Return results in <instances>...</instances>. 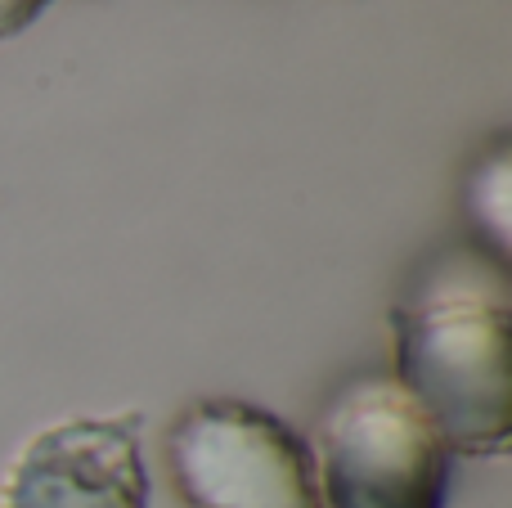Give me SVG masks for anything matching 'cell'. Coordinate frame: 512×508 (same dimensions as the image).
I'll return each mask as SVG.
<instances>
[{"label": "cell", "mask_w": 512, "mask_h": 508, "mask_svg": "<svg viewBox=\"0 0 512 508\" xmlns=\"http://www.w3.org/2000/svg\"><path fill=\"white\" fill-rule=\"evenodd\" d=\"M324 508H445L450 446L396 378L351 383L315 432Z\"/></svg>", "instance_id": "7a4b0ae2"}, {"label": "cell", "mask_w": 512, "mask_h": 508, "mask_svg": "<svg viewBox=\"0 0 512 508\" xmlns=\"http://www.w3.org/2000/svg\"><path fill=\"white\" fill-rule=\"evenodd\" d=\"M167 473L185 508H324L310 441L234 396L194 401L171 423Z\"/></svg>", "instance_id": "3957f363"}, {"label": "cell", "mask_w": 512, "mask_h": 508, "mask_svg": "<svg viewBox=\"0 0 512 508\" xmlns=\"http://www.w3.org/2000/svg\"><path fill=\"white\" fill-rule=\"evenodd\" d=\"M5 508H149V473L131 423L68 419L27 441Z\"/></svg>", "instance_id": "277c9868"}, {"label": "cell", "mask_w": 512, "mask_h": 508, "mask_svg": "<svg viewBox=\"0 0 512 508\" xmlns=\"http://www.w3.org/2000/svg\"><path fill=\"white\" fill-rule=\"evenodd\" d=\"M463 212L477 230L481 248L495 261H508L512 248V144L499 135L490 149L477 153L463 180Z\"/></svg>", "instance_id": "5b68a950"}, {"label": "cell", "mask_w": 512, "mask_h": 508, "mask_svg": "<svg viewBox=\"0 0 512 508\" xmlns=\"http://www.w3.org/2000/svg\"><path fill=\"white\" fill-rule=\"evenodd\" d=\"M45 5H50V0H0V41L14 36V32H23Z\"/></svg>", "instance_id": "8992f818"}, {"label": "cell", "mask_w": 512, "mask_h": 508, "mask_svg": "<svg viewBox=\"0 0 512 508\" xmlns=\"http://www.w3.org/2000/svg\"><path fill=\"white\" fill-rule=\"evenodd\" d=\"M396 383L450 455L495 459L512 441V311L504 261L418 288L391 315Z\"/></svg>", "instance_id": "6da1fadb"}]
</instances>
